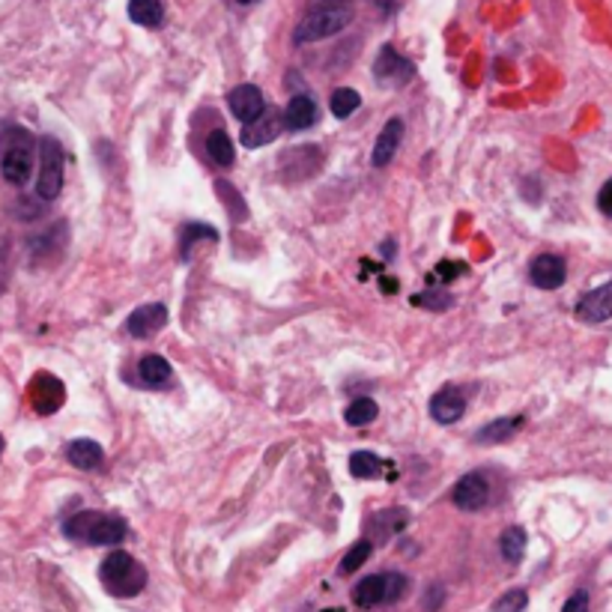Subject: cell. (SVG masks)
<instances>
[{
    "label": "cell",
    "mask_w": 612,
    "mask_h": 612,
    "mask_svg": "<svg viewBox=\"0 0 612 612\" xmlns=\"http://www.w3.org/2000/svg\"><path fill=\"white\" fill-rule=\"evenodd\" d=\"M63 535L69 541L87 544V546H114L123 544L128 535V525L117 514H102V511H81L63 523Z\"/></svg>",
    "instance_id": "1"
},
{
    "label": "cell",
    "mask_w": 612,
    "mask_h": 612,
    "mask_svg": "<svg viewBox=\"0 0 612 612\" xmlns=\"http://www.w3.org/2000/svg\"><path fill=\"white\" fill-rule=\"evenodd\" d=\"M34 158H36V141L27 128L9 126L0 138V174L9 186H27L30 174H34Z\"/></svg>",
    "instance_id": "2"
},
{
    "label": "cell",
    "mask_w": 612,
    "mask_h": 612,
    "mask_svg": "<svg viewBox=\"0 0 612 612\" xmlns=\"http://www.w3.org/2000/svg\"><path fill=\"white\" fill-rule=\"evenodd\" d=\"M99 579L105 592L114 597H135L147 588V567L126 550H114L99 565Z\"/></svg>",
    "instance_id": "3"
},
{
    "label": "cell",
    "mask_w": 612,
    "mask_h": 612,
    "mask_svg": "<svg viewBox=\"0 0 612 612\" xmlns=\"http://www.w3.org/2000/svg\"><path fill=\"white\" fill-rule=\"evenodd\" d=\"M352 21V6L350 4H317L311 13L299 21V27L293 30L296 46H308V42H320L341 34Z\"/></svg>",
    "instance_id": "4"
},
{
    "label": "cell",
    "mask_w": 612,
    "mask_h": 612,
    "mask_svg": "<svg viewBox=\"0 0 612 612\" xmlns=\"http://www.w3.org/2000/svg\"><path fill=\"white\" fill-rule=\"evenodd\" d=\"M63 147L55 138H42L39 141V182L36 195L42 200H57L63 191Z\"/></svg>",
    "instance_id": "5"
},
{
    "label": "cell",
    "mask_w": 612,
    "mask_h": 612,
    "mask_svg": "<svg viewBox=\"0 0 612 612\" xmlns=\"http://www.w3.org/2000/svg\"><path fill=\"white\" fill-rule=\"evenodd\" d=\"M413 75H415V69H413L410 60L397 55L392 46H382L380 48L377 63H373V78H377L382 87L397 90V87H403V84H410Z\"/></svg>",
    "instance_id": "6"
},
{
    "label": "cell",
    "mask_w": 612,
    "mask_h": 612,
    "mask_svg": "<svg viewBox=\"0 0 612 612\" xmlns=\"http://www.w3.org/2000/svg\"><path fill=\"white\" fill-rule=\"evenodd\" d=\"M451 502L460 511H481L490 502V481L484 472H466L451 490Z\"/></svg>",
    "instance_id": "7"
},
{
    "label": "cell",
    "mask_w": 612,
    "mask_h": 612,
    "mask_svg": "<svg viewBox=\"0 0 612 612\" xmlns=\"http://www.w3.org/2000/svg\"><path fill=\"white\" fill-rule=\"evenodd\" d=\"M27 397H30V406H34L39 415H51L66 401V389H63V382L57 377H51V373H36L27 389Z\"/></svg>",
    "instance_id": "8"
},
{
    "label": "cell",
    "mask_w": 612,
    "mask_h": 612,
    "mask_svg": "<svg viewBox=\"0 0 612 612\" xmlns=\"http://www.w3.org/2000/svg\"><path fill=\"white\" fill-rule=\"evenodd\" d=\"M281 128H284V114L266 108L260 117H254L251 123L242 126V135L240 138H242V144L249 147V149H257V147L272 144L275 138L281 135Z\"/></svg>",
    "instance_id": "9"
},
{
    "label": "cell",
    "mask_w": 612,
    "mask_h": 612,
    "mask_svg": "<svg viewBox=\"0 0 612 612\" xmlns=\"http://www.w3.org/2000/svg\"><path fill=\"white\" fill-rule=\"evenodd\" d=\"M228 108H230V114L242 126L251 123L254 117H260L266 111V102H263L260 87H257V84H240V87H233L228 93Z\"/></svg>",
    "instance_id": "10"
},
{
    "label": "cell",
    "mask_w": 612,
    "mask_h": 612,
    "mask_svg": "<svg viewBox=\"0 0 612 612\" xmlns=\"http://www.w3.org/2000/svg\"><path fill=\"white\" fill-rule=\"evenodd\" d=\"M165 323H168V308L162 302H147L128 314L126 329L132 338H153L158 329H165Z\"/></svg>",
    "instance_id": "11"
},
{
    "label": "cell",
    "mask_w": 612,
    "mask_h": 612,
    "mask_svg": "<svg viewBox=\"0 0 612 612\" xmlns=\"http://www.w3.org/2000/svg\"><path fill=\"white\" fill-rule=\"evenodd\" d=\"M567 278V263L558 254H538L529 266V281L538 290H558Z\"/></svg>",
    "instance_id": "12"
},
{
    "label": "cell",
    "mask_w": 612,
    "mask_h": 612,
    "mask_svg": "<svg viewBox=\"0 0 612 612\" xmlns=\"http://www.w3.org/2000/svg\"><path fill=\"white\" fill-rule=\"evenodd\" d=\"M464 413H466V401H464V392L460 389L445 385V389H439L431 397V418L439 424H454L464 418Z\"/></svg>",
    "instance_id": "13"
},
{
    "label": "cell",
    "mask_w": 612,
    "mask_h": 612,
    "mask_svg": "<svg viewBox=\"0 0 612 612\" xmlns=\"http://www.w3.org/2000/svg\"><path fill=\"white\" fill-rule=\"evenodd\" d=\"M576 317L583 323H604L612 317V284L595 287L592 293H586L576 302Z\"/></svg>",
    "instance_id": "14"
},
{
    "label": "cell",
    "mask_w": 612,
    "mask_h": 612,
    "mask_svg": "<svg viewBox=\"0 0 612 612\" xmlns=\"http://www.w3.org/2000/svg\"><path fill=\"white\" fill-rule=\"evenodd\" d=\"M401 141H403V120L392 117V120L382 126L377 144H373L371 165L373 168H385V165H389L392 158H394V153H397V147H401Z\"/></svg>",
    "instance_id": "15"
},
{
    "label": "cell",
    "mask_w": 612,
    "mask_h": 612,
    "mask_svg": "<svg viewBox=\"0 0 612 612\" xmlns=\"http://www.w3.org/2000/svg\"><path fill=\"white\" fill-rule=\"evenodd\" d=\"M314 123H317V102L305 93L293 96L284 108V126L290 132H305V128H311Z\"/></svg>",
    "instance_id": "16"
},
{
    "label": "cell",
    "mask_w": 612,
    "mask_h": 612,
    "mask_svg": "<svg viewBox=\"0 0 612 612\" xmlns=\"http://www.w3.org/2000/svg\"><path fill=\"white\" fill-rule=\"evenodd\" d=\"M170 377H174V368L162 356H144L138 362V380L144 389H168Z\"/></svg>",
    "instance_id": "17"
},
{
    "label": "cell",
    "mask_w": 612,
    "mask_h": 612,
    "mask_svg": "<svg viewBox=\"0 0 612 612\" xmlns=\"http://www.w3.org/2000/svg\"><path fill=\"white\" fill-rule=\"evenodd\" d=\"M352 600L362 609H373L380 604H389V586H385V574L364 576L362 583L352 588Z\"/></svg>",
    "instance_id": "18"
},
{
    "label": "cell",
    "mask_w": 612,
    "mask_h": 612,
    "mask_svg": "<svg viewBox=\"0 0 612 612\" xmlns=\"http://www.w3.org/2000/svg\"><path fill=\"white\" fill-rule=\"evenodd\" d=\"M66 460L75 466V469H99L102 460H105V451L99 443H93V439H75V443L66 445Z\"/></svg>",
    "instance_id": "19"
},
{
    "label": "cell",
    "mask_w": 612,
    "mask_h": 612,
    "mask_svg": "<svg viewBox=\"0 0 612 612\" xmlns=\"http://www.w3.org/2000/svg\"><path fill=\"white\" fill-rule=\"evenodd\" d=\"M520 427H523V418L520 415H514V418H496V422L484 424L475 434V443H508L511 436H517Z\"/></svg>",
    "instance_id": "20"
},
{
    "label": "cell",
    "mask_w": 612,
    "mask_h": 612,
    "mask_svg": "<svg viewBox=\"0 0 612 612\" xmlns=\"http://www.w3.org/2000/svg\"><path fill=\"white\" fill-rule=\"evenodd\" d=\"M128 18L141 27H158L165 21L162 0H128Z\"/></svg>",
    "instance_id": "21"
},
{
    "label": "cell",
    "mask_w": 612,
    "mask_h": 612,
    "mask_svg": "<svg viewBox=\"0 0 612 612\" xmlns=\"http://www.w3.org/2000/svg\"><path fill=\"white\" fill-rule=\"evenodd\" d=\"M207 153H209V158L216 165H221V168H230L233 165V141H230V135L224 132V128H216V132H209V138H207Z\"/></svg>",
    "instance_id": "22"
},
{
    "label": "cell",
    "mask_w": 612,
    "mask_h": 612,
    "mask_svg": "<svg viewBox=\"0 0 612 612\" xmlns=\"http://www.w3.org/2000/svg\"><path fill=\"white\" fill-rule=\"evenodd\" d=\"M377 413H380L377 401H371V397H356V401L343 410V422L352 424V427H364L377 418Z\"/></svg>",
    "instance_id": "23"
},
{
    "label": "cell",
    "mask_w": 612,
    "mask_h": 612,
    "mask_svg": "<svg viewBox=\"0 0 612 612\" xmlns=\"http://www.w3.org/2000/svg\"><path fill=\"white\" fill-rule=\"evenodd\" d=\"M499 550L505 556V562L517 565L523 553H525V532L520 529V525H511V529H505V535L499 538Z\"/></svg>",
    "instance_id": "24"
},
{
    "label": "cell",
    "mask_w": 612,
    "mask_h": 612,
    "mask_svg": "<svg viewBox=\"0 0 612 612\" xmlns=\"http://www.w3.org/2000/svg\"><path fill=\"white\" fill-rule=\"evenodd\" d=\"M350 472L356 478H380L382 460L373 454V451H356V454L350 457Z\"/></svg>",
    "instance_id": "25"
},
{
    "label": "cell",
    "mask_w": 612,
    "mask_h": 612,
    "mask_svg": "<svg viewBox=\"0 0 612 612\" xmlns=\"http://www.w3.org/2000/svg\"><path fill=\"white\" fill-rule=\"evenodd\" d=\"M329 105H332V114H335L338 120H347V117L362 105V96L352 87H338L335 93H332Z\"/></svg>",
    "instance_id": "26"
},
{
    "label": "cell",
    "mask_w": 612,
    "mask_h": 612,
    "mask_svg": "<svg viewBox=\"0 0 612 612\" xmlns=\"http://www.w3.org/2000/svg\"><path fill=\"white\" fill-rule=\"evenodd\" d=\"M371 553H373V544L371 541H356L347 550V556L341 558V574H352L356 567H362L364 562H368Z\"/></svg>",
    "instance_id": "27"
},
{
    "label": "cell",
    "mask_w": 612,
    "mask_h": 612,
    "mask_svg": "<svg viewBox=\"0 0 612 612\" xmlns=\"http://www.w3.org/2000/svg\"><path fill=\"white\" fill-rule=\"evenodd\" d=\"M216 242L219 240V233H216V228H209V224H189L186 230H182V254H189L191 251V245L195 242Z\"/></svg>",
    "instance_id": "28"
},
{
    "label": "cell",
    "mask_w": 612,
    "mask_h": 612,
    "mask_svg": "<svg viewBox=\"0 0 612 612\" xmlns=\"http://www.w3.org/2000/svg\"><path fill=\"white\" fill-rule=\"evenodd\" d=\"M525 604H529V595H525L523 588H511V592H505L496 604H493V612H523Z\"/></svg>",
    "instance_id": "29"
},
{
    "label": "cell",
    "mask_w": 612,
    "mask_h": 612,
    "mask_svg": "<svg viewBox=\"0 0 612 612\" xmlns=\"http://www.w3.org/2000/svg\"><path fill=\"white\" fill-rule=\"evenodd\" d=\"M413 302H415V305H422V308L445 311V308L454 305V299H451L448 293H424V296H413Z\"/></svg>",
    "instance_id": "30"
},
{
    "label": "cell",
    "mask_w": 612,
    "mask_h": 612,
    "mask_svg": "<svg viewBox=\"0 0 612 612\" xmlns=\"http://www.w3.org/2000/svg\"><path fill=\"white\" fill-rule=\"evenodd\" d=\"M562 612H588V592H574L562 607Z\"/></svg>",
    "instance_id": "31"
},
{
    "label": "cell",
    "mask_w": 612,
    "mask_h": 612,
    "mask_svg": "<svg viewBox=\"0 0 612 612\" xmlns=\"http://www.w3.org/2000/svg\"><path fill=\"white\" fill-rule=\"evenodd\" d=\"M597 207H600V212H604L607 219H612V179L607 182L604 189H600V195H597Z\"/></svg>",
    "instance_id": "32"
},
{
    "label": "cell",
    "mask_w": 612,
    "mask_h": 612,
    "mask_svg": "<svg viewBox=\"0 0 612 612\" xmlns=\"http://www.w3.org/2000/svg\"><path fill=\"white\" fill-rule=\"evenodd\" d=\"M443 595H445V592L436 586V588H434V597H431V600L424 597V609H439V604H443Z\"/></svg>",
    "instance_id": "33"
},
{
    "label": "cell",
    "mask_w": 612,
    "mask_h": 612,
    "mask_svg": "<svg viewBox=\"0 0 612 612\" xmlns=\"http://www.w3.org/2000/svg\"><path fill=\"white\" fill-rule=\"evenodd\" d=\"M371 4H377L380 9H392V6L397 4V0H371Z\"/></svg>",
    "instance_id": "34"
},
{
    "label": "cell",
    "mask_w": 612,
    "mask_h": 612,
    "mask_svg": "<svg viewBox=\"0 0 612 612\" xmlns=\"http://www.w3.org/2000/svg\"><path fill=\"white\" fill-rule=\"evenodd\" d=\"M236 4H242V6H254L257 0H236Z\"/></svg>",
    "instance_id": "35"
},
{
    "label": "cell",
    "mask_w": 612,
    "mask_h": 612,
    "mask_svg": "<svg viewBox=\"0 0 612 612\" xmlns=\"http://www.w3.org/2000/svg\"><path fill=\"white\" fill-rule=\"evenodd\" d=\"M0 454H4V436H0Z\"/></svg>",
    "instance_id": "36"
},
{
    "label": "cell",
    "mask_w": 612,
    "mask_h": 612,
    "mask_svg": "<svg viewBox=\"0 0 612 612\" xmlns=\"http://www.w3.org/2000/svg\"><path fill=\"white\" fill-rule=\"evenodd\" d=\"M323 612H341V609H323Z\"/></svg>",
    "instance_id": "37"
}]
</instances>
